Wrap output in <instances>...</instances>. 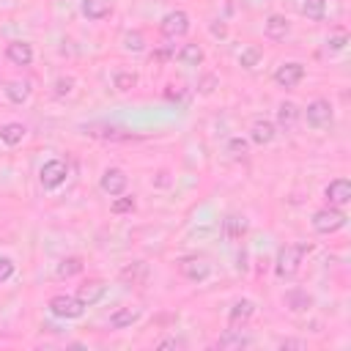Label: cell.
I'll use <instances>...</instances> for the list:
<instances>
[{
  "mask_svg": "<svg viewBox=\"0 0 351 351\" xmlns=\"http://www.w3.org/2000/svg\"><path fill=\"white\" fill-rule=\"evenodd\" d=\"M310 252V244L307 241H293V244H285L280 247L277 258H274V271L277 277H293L304 261V255Z\"/></svg>",
  "mask_w": 351,
  "mask_h": 351,
  "instance_id": "6da1fadb",
  "label": "cell"
},
{
  "mask_svg": "<svg viewBox=\"0 0 351 351\" xmlns=\"http://www.w3.org/2000/svg\"><path fill=\"white\" fill-rule=\"evenodd\" d=\"M47 307H49V313H52L55 318H63V321L82 318V313H85V304L77 299V293H74V296H71V293H55Z\"/></svg>",
  "mask_w": 351,
  "mask_h": 351,
  "instance_id": "7a4b0ae2",
  "label": "cell"
},
{
  "mask_svg": "<svg viewBox=\"0 0 351 351\" xmlns=\"http://www.w3.org/2000/svg\"><path fill=\"white\" fill-rule=\"evenodd\" d=\"M189 27H192V19H189V14L181 11V8L167 11V14L162 16V22H159L162 36H167V38H181V36L189 33Z\"/></svg>",
  "mask_w": 351,
  "mask_h": 351,
  "instance_id": "3957f363",
  "label": "cell"
},
{
  "mask_svg": "<svg viewBox=\"0 0 351 351\" xmlns=\"http://www.w3.org/2000/svg\"><path fill=\"white\" fill-rule=\"evenodd\" d=\"M332 118H335V112H332V104L326 99H313L304 107V121L313 129H329L332 126Z\"/></svg>",
  "mask_w": 351,
  "mask_h": 351,
  "instance_id": "277c9868",
  "label": "cell"
},
{
  "mask_svg": "<svg viewBox=\"0 0 351 351\" xmlns=\"http://www.w3.org/2000/svg\"><path fill=\"white\" fill-rule=\"evenodd\" d=\"M66 178H69V162H63V159H49L38 170V181L44 189H58Z\"/></svg>",
  "mask_w": 351,
  "mask_h": 351,
  "instance_id": "5b68a950",
  "label": "cell"
},
{
  "mask_svg": "<svg viewBox=\"0 0 351 351\" xmlns=\"http://www.w3.org/2000/svg\"><path fill=\"white\" fill-rule=\"evenodd\" d=\"M178 271L189 280V282H206L211 274V263L203 255H184L178 261Z\"/></svg>",
  "mask_w": 351,
  "mask_h": 351,
  "instance_id": "8992f818",
  "label": "cell"
},
{
  "mask_svg": "<svg viewBox=\"0 0 351 351\" xmlns=\"http://www.w3.org/2000/svg\"><path fill=\"white\" fill-rule=\"evenodd\" d=\"M346 225V214L337 208V206H326V208H318L313 214V228L318 233H335Z\"/></svg>",
  "mask_w": 351,
  "mask_h": 351,
  "instance_id": "52a82bcc",
  "label": "cell"
},
{
  "mask_svg": "<svg viewBox=\"0 0 351 351\" xmlns=\"http://www.w3.org/2000/svg\"><path fill=\"white\" fill-rule=\"evenodd\" d=\"M99 186H101V192L110 195V197L123 195L126 186H129V176H126L121 167H107V170L101 173V178H99Z\"/></svg>",
  "mask_w": 351,
  "mask_h": 351,
  "instance_id": "ba28073f",
  "label": "cell"
},
{
  "mask_svg": "<svg viewBox=\"0 0 351 351\" xmlns=\"http://www.w3.org/2000/svg\"><path fill=\"white\" fill-rule=\"evenodd\" d=\"M302 80H304V66H302L299 60L280 63L277 71H274V82H277L280 88H296Z\"/></svg>",
  "mask_w": 351,
  "mask_h": 351,
  "instance_id": "9c48e42d",
  "label": "cell"
},
{
  "mask_svg": "<svg viewBox=\"0 0 351 351\" xmlns=\"http://www.w3.org/2000/svg\"><path fill=\"white\" fill-rule=\"evenodd\" d=\"M324 197H326V203L329 206H346V203H351V181L348 178H335V181H329L326 184V189H324Z\"/></svg>",
  "mask_w": 351,
  "mask_h": 351,
  "instance_id": "30bf717a",
  "label": "cell"
},
{
  "mask_svg": "<svg viewBox=\"0 0 351 351\" xmlns=\"http://www.w3.org/2000/svg\"><path fill=\"white\" fill-rule=\"evenodd\" d=\"M107 296V282L104 280H85L80 288H77V299L85 304V307H90V304H99L101 299Z\"/></svg>",
  "mask_w": 351,
  "mask_h": 351,
  "instance_id": "8fae6325",
  "label": "cell"
},
{
  "mask_svg": "<svg viewBox=\"0 0 351 351\" xmlns=\"http://www.w3.org/2000/svg\"><path fill=\"white\" fill-rule=\"evenodd\" d=\"M255 315V302L252 299H236L228 310V324L230 326H244Z\"/></svg>",
  "mask_w": 351,
  "mask_h": 351,
  "instance_id": "7c38bea8",
  "label": "cell"
},
{
  "mask_svg": "<svg viewBox=\"0 0 351 351\" xmlns=\"http://www.w3.org/2000/svg\"><path fill=\"white\" fill-rule=\"evenodd\" d=\"M140 318H143V307L126 304V307H118V310L110 315V326H112V329H129V326L137 324Z\"/></svg>",
  "mask_w": 351,
  "mask_h": 351,
  "instance_id": "4fadbf2b",
  "label": "cell"
},
{
  "mask_svg": "<svg viewBox=\"0 0 351 351\" xmlns=\"http://www.w3.org/2000/svg\"><path fill=\"white\" fill-rule=\"evenodd\" d=\"M274 137H277V126H274L271 121H266V118H255V121H252V126H250V140H252L255 145H269Z\"/></svg>",
  "mask_w": 351,
  "mask_h": 351,
  "instance_id": "5bb4252c",
  "label": "cell"
},
{
  "mask_svg": "<svg viewBox=\"0 0 351 351\" xmlns=\"http://www.w3.org/2000/svg\"><path fill=\"white\" fill-rule=\"evenodd\" d=\"M263 33H266V38H271V41H282V38L291 33V22H288L282 14H269L266 22H263Z\"/></svg>",
  "mask_w": 351,
  "mask_h": 351,
  "instance_id": "9a60e30c",
  "label": "cell"
},
{
  "mask_svg": "<svg viewBox=\"0 0 351 351\" xmlns=\"http://www.w3.org/2000/svg\"><path fill=\"white\" fill-rule=\"evenodd\" d=\"M5 58L14 63V66H30L33 63V47L27 41H11L5 47Z\"/></svg>",
  "mask_w": 351,
  "mask_h": 351,
  "instance_id": "2e32d148",
  "label": "cell"
},
{
  "mask_svg": "<svg viewBox=\"0 0 351 351\" xmlns=\"http://www.w3.org/2000/svg\"><path fill=\"white\" fill-rule=\"evenodd\" d=\"M148 271H151V269H148L145 261H134V263H129L126 269H121L118 277H121L123 285H143V282L148 280Z\"/></svg>",
  "mask_w": 351,
  "mask_h": 351,
  "instance_id": "e0dca14e",
  "label": "cell"
},
{
  "mask_svg": "<svg viewBox=\"0 0 351 351\" xmlns=\"http://www.w3.org/2000/svg\"><path fill=\"white\" fill-rule=\"evenodd\" d=\"M247 346H252V337L244 335L239 326L228 329V332L219 335V340H217V348H247Z\"/></svg>",
  "mask_w": 351,
  "mask_h": 351,
  "instance_id": "ac0fdd59",
  "label": "cell"
},
{
  "mask_svg": "<svg viewBox=\"0 0 351 351\" xmlns=\"http://www.w3.org/2000/svg\"><path fill=\"white\" fill-rule=\"evenodd\" d=\"M80 8H82V14H85L88 19L99 22V19H104V16L112 14V0H82Z\"/></svg>",
  "mask_w": 351,
  "mask_h": 351,
  "instance_id": "d6986e66",
  "label": "cell"
},
{
  "mask_svg": "<svg viewBox=\"0 0 351 351\" xmlns=\"http://www.w3.org/2000/svg\"><path fill=\"white\" fill-rule=\"evenodd\" d=\"M3 93H5L8 101H14V104H25V101L30 99V82H27V80H11V82H5Z\"/></svg>",
  "mask_w": 351,
  "mask_h": 351,
  "instance_id": "ffe728a7",
  "label": "cell"
},
{
  "mask_svg": "<svg viewBox=\"0 0 351 351\" xmlns=\"http://www.w3.org/2000/svg\"><path fill=\"white\" fill-rule=\"evenodd\" d=\"M244 233H247V222H244V217H239V214H228V217L222 219V236H225L228 241H239Z\"/></svg>",
  "mask_w": 351,
  "mask_h": 351,
  "instance_id": "44dd1931",
  "label": "cell"
},
{
  "mask_svg": "<svg viewBox=\"0 0 351 351\" xmlns=\"http://www.w3.org/2000/svg\"><path fill=\"white\" fill-rule=\"evenodd\" d=\"M285 307H288L291 313H304V310L313 307V296H310L307 291H302V288H291V291L285 293Z\"/></svg>",
  "mask_w": 351,
  "mask_h": 351,
  "instance_id": "7402d4cb",
  "label": "cell"
},
{
  "mask_svg": "<svg viewBox=\"0 0 351 351\" xmlns=\"http://www.w3.org/2000/svg\"><path fill=\"white\" fill-rule=\"evenodd\" d=\"M178 63L181 66H189V69H195V66H200L203 63V58H206V52H203V47L200 44H184L181 49H178Z\"/></svg>",
  "mask_w": 351,
  "mask_h": 351,
  "instance_id": "603a6c76",
  "label": "cell"
},
{
  "mask_svg": "<svg viewBox=\"0 0 351 351\" xmlns=\"http://www.w3.org/2000/svg\"><path fill=\"white\" fill-rule=\"evenodd\" d=\"M25 134H27V129L16 121H8L0 126V143H5V145H19L25 140Z\"/></svg>",
  "mask_w": 351,
  "mask_h": 351,
  "instance_id": "cb8c5ba5",
  "label": "cell"
},
{
  "mask_svg": "<svg viewBox=\"0 0 351 351\" xmlns=\"http://www.w3.org/2000/svg\"><path fill=\"white\" fill-rule=\"evenodd\" d=\"M299 107L293 104V101H280V107H277V123L282 126V129H293L296 126V121H299Z\"/></svg>",
  "mask_w": 351,
  "mask_h": 351,
  "instance_id": "d4e9b609",
  "label": "cell"
},
{
  "mask_svg": "<svg viewBox=\"0 0 351 351\" xmlns=\"http://www.w3.org/2000/svg\"><path fill=\"white\" fill-rule=\"evenodd\" d=\"M82 266H85V263H82L80 255H66V258H60L55 274H58L60 280H69V277H77V274L82 271Z\"/></svg>",
  "mask_w": 351,
  "mask_h": 351,
  "instance_id": "484cf974",
  "label": "cell"
},
{
  "mask_svg": "<svg viewBox=\"0 0 351 351\" xmlns=\"http://www.w3.org/2000/svg\"><path fill=\"white\" fill-rule=\"evenodd\" d=\"M88 134H93V137H104V140H132V134H129L126 129H121V126H107V123H101V126H90Z\"/></svg>",
  "mask_w": 351,
  "mask_h": 351,
  "instance_id": "4316f807",
  "label": "cell"
},
{
  "mask_svg": "<svg viewBox=\"0 0 351 351\" xmlns=\"http://www.w3.org/2000/svg\"><path fill=\"white\" fill-rule=\"evenodd\" d=\"M299 11H302V16H307L313 22H321L326 16V0H302Z\"/></svg>",
  "mask_w": 351,
  "mask_h": 351,
  "instance_id": "83f0119b",
  "label": "cell"
},
{
  "mask_svg": "<svg viewBox=\"0 0 351 351\" xmlns=\"http://www.w3.org/2000/svg\"><path fill=\"white\" fill-rule=\"evenodd\" d=\"M123 49H126V52H143V49H145V38H143V33H140V30L126 33V36H123Z\"/></svg>",
  "mask_w": 351,
  "mask_h": 351,
  "instance_id": "f1b7e54d",
  "label": "cell"
},
{
  "mask_svg": "<svg viewBox=\"0 0 351 351\" xmlns=\"http://www.w3.org/2000/svg\"><path fill=\"white\" fill-rule=\"evenodd\" d=\"M258 60H261V47H244V49H241V55H239L241 69H255V66H258Z\"/></svg>",
  "mask_w": 351,
  "mask_h": 351,
  "instance_id": "f546056e",
  "label": "cell"
},
{
  "mask_svg": "<svg viewBox=\"0 0 351 351\" xmlns=\"http://www.w3.org/2000/svg\"><path fill=\"white\" fill-rule=\"evenodd\" d=\"M112 85H115L118 90H132V88L137 85V74H134V71H115Z\"/></svg>",
  "mask_w": 351,
  "mask_h": 351,
  "instance_id": "4dcf8cb0",
  "label": "cell"
},
{
  "mask_svg": "<svg viewBox=\"0 0 351 351\" xmlns=\"http://www.w3.org/2000/svg\"><path fill=\"white\" fill-rule=\"evenodd\" d=\"M110 211L112 214H129V211H134V197L132 195H115V200L110 203Z\"/></svg>",
  "mask_w": 351,
  "mask_h": 351,
  "instance_id": "1f68e13d",
  "label": "cell"
},
{
  "mask_svg": "<svg viewBox=\"0 0 351 351\" xmlns=\"http://www.w3.org/2000/svg\"><path fill=\"white\" fill-rule=\"evenodd\" d=\"M346 44H348V33H346V30H337L335 36L326 38V49H329V52H343Z\"/></svg>",
  "mask_w": 351,
  "mask_h": 351,
  "instance_id": "d6a6232c",
  "label": "cell"
},
{
  "mask_svg": "<svg viewBox=\"0 0 351 351\" xmlns=\"http://www.w3.org/2000/svg\"><path fill=\"white\" fill-rule=\"evenodd\" d=\"M14 271H16L14 261H11V258H0V285L8 282V280L14 277Z\"/></svg>",
  "mask_w": 351,
  "mask_h": 351,
  "instance_id": "836d02e7",
  "label": "cell"
},
{
  "mask_svg": "<svg viewBox=\"0 0 351 351\" xmlns=\"http://www.w3.org/2000/svg\"><path fill=\"white\" fill-rule=\"evenodd\" d=\"M228 151H230V156H244L247 154V140H241V137H233L230 143H228Z\"/></svg>",
  "mask_w": 351,
  "mask_h": 351,
  "instance_id": "e575fe53",
  "label": "cell"
},
{
  "mask_svg": "<svg viewBox=\"0 0 351 351\" xmlns=\"http://www.w3.org/2000/svg\"><path fill=\"white\" fill-rule=\"evenodd\" d=\"M71 88H74V80H71V77H60V80L55 82V96H69Z\"/></svg>",
  "mask_w": 351,
  "mask_h": 351,
  "instance_id": "d590c367",
  "label": "cell"
},
{
  "mask_svg": "<svg viewBox=\"0 0 351 351\" xmlns=\"http://www.w3.org/2000/svg\"><path fill=\"white\" fill-rule=\"evenodd\" d=\"M186 343L181 340V337H165V340H159L156 343V348H184Z\"/></svg>",
  "mask_w": 351,
  "mask_h": 351,
  "instance_id": "8d00e7d4",
  "label": "cell"
},
{
  "mask_svg": "<svg viewBox=\"0 0 351 351\" xmlns=\"http://www.w3.org/2000/svg\"><path fill=\"white\" fill-rule=\"evenodd\" d=\"M176 52L170 49V47H162V49H156L154 55H151V60H156V63H165V60H170Z\"/></svg>",
  "mask_w": 351,
  "mask_h": 351,
  "instance_id": "74e56055",
  "label": "cell"
},
{
  "mask_svg": "<svg viewBox=\"0 0 351 351\" xmlns=\"http://www.w3.org/2000/svg\"><path fill=\"white\" fill-rule=\"evenodd\" d=\"M214 85H217V77H214V74H206V77H203V82H200L197 88H200V93H211V90H214Z\"/></svg>",
  "mask_w": 351,
  "mask_h": 351,
  "instance_id": "f35d334b",
  "label": "cell"
},
{
  "mask_svg": "<svg viewBox=\"0 0 351 351\" xmlns=\"http://www.w3.org/2000/svg\"><path fill=\"white\" fill-rule=\"evenodd\" d=\"M277 346H280V348H304V343H302V340H291V337H285V340H280Z\"/></svg>",
  "mask_w": 351,
  "mask_h": 351,
  "instance_id": "ab89813d",
  "label": "cell"
},
{
  "mask_svg": "<svg viewBox=\"0 0 351 351\" xmlns=\"http://www.w3.org/2000/svg\"><path fill=\"white\" fill-rule=\"evenodd\" d=\"M211 33H217V36H225V27H222V25H214V27H211Z\"/></svg>",
  "mask_w": 351,
  "mask_h": 351,
  "instance_id": "60d3db41",
  "label": "cell"
}]
</instances>
